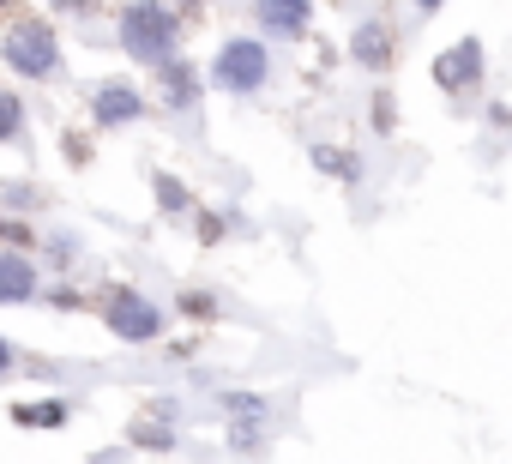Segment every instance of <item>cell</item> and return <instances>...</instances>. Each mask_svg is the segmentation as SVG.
Wrapping results in <instances>:
<instances>
[{
    "label": "cell",
    "instance_id": "11",
    "mask_svg": "<svg viewBox=\"0 0 512 464\" xmlns=\"http://www.w3.org/2000/svg\"><path fill=\"white\" fill-rule=\"evenodd\" d=\"M13 422H19V428H61V422H67V404H61V398H43V404H13Z\"/></svg>",
    "mask_w": 512,
    "mask_h": 464
},
{
    "label": "cell",
    "instance_id": "14",
    "mask_svg": "<svg viewBox=\"0 0 512 464\" xmlns=\"http://www.w3.org/2000/svg\"><path fill=\"white\" fill-rule=\"evenodd\" d=\"M314 163H326V169H344V175H350V157H338V151H314Z\"/></svg>",
    "mask_w": 512,
    "mask_h": 464
},
{
    "label": "cell",
    "instance_id": "13",
    "mask_svg": "<svg viewBox=\"0 0 512 464\" xmlns=\"http://www.w3.org/2000/svg\"><path fill=\"white\" fill-rule=\"evenodd\" d=\"M151 187H157V205L163 211H187V187L175 175H151Z\"/></svg>",
    "mask_w": 512,
    "mask_h": 464
},
{
    "label": "cell",
    "instance_id": "5",
    "mask_svg": "<svg viewBox=\"0 0 512 464\" xmlns=\"http://www.w3.org/2000/svg\"><path fill=\"white\" fill-rule=\"evenodd\" d=\"M434 85H440V91H476V85H482V43L464 37V43H452L446 55H434Z\"/></svg>",
    "mask_w": 512,
    "mask_h": 464
},
{
    "label": "cell",
    "instance_id": "10",
    "mask_svg": "<svg viewBox=\"0 0 512 464\" xmlns=\"http://www.w3.org/2000/svg\"><path fill=\"white\" fill-rule=\"evenodd\" d=\"M350 55H356L362 67H386V55H392L386 25H362V31H356V43H350Z\"/></svg>",
    "mask_w": 512,
    "mask_h": 464
},
{
    "label": "cell",
    "instance_id": "2",
    "mask_svg": "<svg viewBox=\"0 0 512 464\" xmlns=\"http://www.w3.org/2000/svg\"><path fill=\"white\" fill-rule=\"evenodd\" d=\"M211 79H217L223 91H235V97L260 91V85L272 79V55H266V43H260V37H229V43L217 49V61H211Z\"/></svg>",
    "mask_w": 512,
    "mask_h": 464
},
{
    "label": "cell",
    "instance_id": "8",
    "mask_svg": "<svg viewBox=\"0 0 512 464\" xmlns=\"http://www.w3.org/2000/svg\"><path fill=\"white\" fill-rule=\"evenodd\" d=\"M31 296H37V266L0 248V302H31Z\"/></svg>",
    "mask_w": 512,
    "mask_h": 464
},
{
    "label": "cell",
    "instance_id": "16",
    "mask_svg": "<svg viewBox=\"0 0 512 464\" xmlns=\"http://www.w3.org/2000/svg\"><path fill=\"white\" fill-rule=\"evenodd\" d=\"M410 7H416V13H434V7H440V0H410Z\"/></svg>",
    "mask_w": 512,
    "mask_h": 464
},
{
    "label": "cell",
    "instance_id": "1",
    "mask_svg": "<svg viewBox=\"0 0 512 464\" xmlns=\"http://www.w3.org/2000/svg\"><path fill=\"white\" fill-rule=\"evenodd\" d=\"M121 43H127L133 61L163 67L175 55V13L163 7V0H133V7L121 13Z\"/></svg>",
    "mask_w": 512,
    "mask_h": 464
},
{
    "label": "cell",
    "instance_id": "9",
    "mask_svg": "<svg viewBox=\"0 0 512 464\" xmlns=\"http://www.w3.org/2000/svg\"><path fill=\"white\" fill-rule=\"evenodd\" d=\"M163 103H169L175 115H187V109L199 103V73H193L187 61H163Z\"/></svg>",
    "mask_w": 512,
    "mask_h": 464
},
{
    "label": "cell",
    "instance_id": "15",
    "mask_svg": "<svg viewBox=\"0 0 512 464\" xmlns=\"http://www.w3.org/2000/svg\"><path fill=\"white\" fill-rule=\"evenodd\" d=\"M7 374H13V344L0 338V380H7Z\"/></svg>",
    "mask_w": 512,
    "mask_h": 464
},
{
    "label": "cell",
    "instance_id": "6",
    "mask_svg": "<svg viewBox=\"0 0 512 464\" xmlns=\"http://www.w3.org/2000/svg\"><path fill=\"white\" fill-rule=\"evenodd\" d=\"M91 109H97V127H127V121H139V91L133 85H97V97H91Z\"/></svg>",
    "mask_w": 512,
    "mask_h": 464
},
{
    "label": "cell",
    "instance_id": "3",
    "mask_svg": "<svg viewBox=\"0 0 512 464\" xmlns=\"http://www.w3.org/2000/svg\"><path fill=\"white\" fill-rule=\"evenodd\" d=\"M0 55H7V67L25 73V79H55L61 73V43H55L49 25H13L0 37Z\"/></svg>",
    "mask_w": 512,
    "mask_h": 464
},
{
    "label": "cell",
    "instance_id": "4",
    "mask_svg": "<svg viewBox=\"0 0 512 464\" xmlns=\"http://www.w3.org/2000/svg\"><path fill=\"white\" fill-rule=\"evenodd\" d=\"M103 326H109L115 338H127V344H151V338L163 332V314H157L139 290H115L109 308H103Z\"/></svg>",
    "mask_w": 512,
    "mask_h": 464
},
{
    "label": "cell",
    "instance_id": "12",
    "mask_svg": "<svg viewBox=\"0 0 512 464\" xmlns=\"http://www.w3.org/2000/svg\"><path fill=\"white\" fill-rule=\"evenodd\" d=\"M19 133H25V109H19V97H13V91H0V145L19 139Z\"/></svg>",
    "mask_w": 512,
    "mask_h": 464
},
{
    "label": "cell",
    "instance_id": "17",
    "mask_svg": "<svg viewBox=\"0 0 512 464\" xmlns=\"http://www.w3.org/2000/svg\"><path fill=\"white\" fill-rule=\"evenodd\" d=\"M55 7H79V0H55Z\"/></svg>",
    "mask_w": 512,
    "mask_h": 464
},
{
    "label": "cell",
    "instance_id": "7",
    "mask_svg": "<svg viewBox=\"0 0 512 464\" xmlns=\"http://www.w3.org/2000/svg\"><path fill=\"white\" fill-rule=\"evenodd\" d=\"M308 19H314L308 0H260V25H266L272 37H302Z\"/></svg>",
    "mask_w": 512,
    "mask_h": 464
}]
</instances>
